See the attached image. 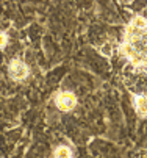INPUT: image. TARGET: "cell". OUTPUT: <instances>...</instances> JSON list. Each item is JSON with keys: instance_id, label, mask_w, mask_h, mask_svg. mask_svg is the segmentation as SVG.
I'll use <instances>...</instances> for the list:
<instances>
[{"instance_id": "obj_5", "label": "cell", "mask_w": 147, "mask_h": 158, "mask_svg": "<svg viewBox=\"0 0 147 158\" xmlns=\"http://www.w3.org/2000/svg\"><path fill=\"white\" fill-rule=\"evenodd\" d=\"M55 158H72L71 149L66 147V146H59V147L55 150Z\"/></svg>"}, {"instance_id": "obj_3", "label": "cell", "mask_w": 147, "mask_h": 158, "mask_svg": "<svg viewBox=\"0 0 147 158\" xmlns=\"http://www.w3.org/2000/svg\"><path fill=\"white\" fill-rule=\"evenodd\" d=\"M55 103H56L58 110H61V111H71L77 106V97L72 93L64 91V93H59L56 96Z\"/></svg>"}, {"instance_id": "obj_2", "label": "cell", "mask_w": 147, "mask_h": 158, "mask_svg": "<svg viewBox=\"0 0 147 158\" xmlns=\"http://www.w3.org/2000/svg\"><path fill=\"white\" fill-rule=\"evenodd\" d=\"M10 77L16 81H22L28 77V66L24 63V61H20V60H14L11 61L10 64Z\"/></svg>"}, {"instance_id": "obj_7", "label": "cell", "mask_w": 147, "mask_h": 158, "mask_svg": "<svg viewBox=\"0 0 147 158\" xmlns=\"http://www.w3.org/2000/svg\"><path fill=\"white\" fill-rule=\"evenodd\" d=\"M6 44H8V36H6V33H0V49L5 47Z\"/></svg>"}, {"instance_id": "obj_1", "label": "cell", "mask_w": 147, "mask_h": 158, "mask_svg": "<svg viewBox=\"0 0 147 158\" xmlns=\"http://www.w3.org/2000/svg\"><path fill=\"white\" fill-rule=\"evenodd\" d=\"M119 52L133 66H147V19L142 16H133L124 31V39L119 46Z\"/></svg>"}, {"instance_id": "obj_4", "label": "cell", "mask_w": 147, "mask_h": 158, "mask_svg": "<svg viewBox=\"0 0 147 158\" xmlns=\"http://www.w3.org/2000/svg\"><path fill=\"white\" fill-rule=\"evenodd\" d=\"M135 110L139 118H147V96H136L135 97Z\"/></svg>"}, {"instance_id": "obj_6", "label": "cell", "mask_w": 147, "mask_h": 158, "mask_svg": "<svg viewBox=\"0 0 147 158\" xmlns=\"http://www.w3.org/2000/svg\"><path fill=\"white\" fill-rule=\"evenodd\" d=\"M100 53L105 55V56H111L113 55V46H111L110 42H105L103 46H102V49H100Z\"/></svg>"}]
</instances>
